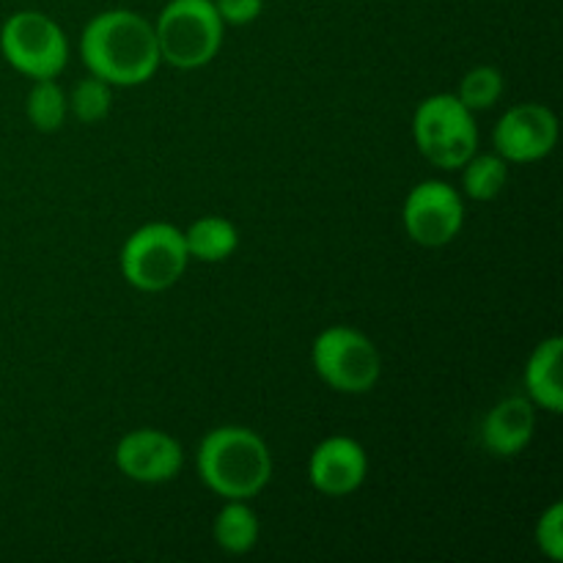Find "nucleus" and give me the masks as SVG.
<instances>
[{
    "mask_svg": "<svg viewBox=\"0 0 563 563\" xmlns=\"http://www.w3.org/2000/svg\"><path fill=\"white\" fill-rule=\"evenodd\" d=\"M185 245L190 258H198L203 264L225 262L240 245V231L229 218L220 214H207L198 218L190 229L185 231Z\"/></svg>",
    "mask_w": 563,
    "mask_h": 563,
    "instance_id": "obj_14",
    "label": "nucleus"
},
{
    "mask_svg": "<svg viewBox=\"0 0 563 563\" xmlns=\"http://www.w3.org/2000/svg\"><path fill=\"white\" fill-rule=\"evenodd\" d=\"M401 223L407 236L421 247H443L460 236L465 225V203L449 181L427 179L407 192Z\"/></svg>",
    "mask_w": 563,
    "mask_h": 563,
    "instance_id": "obj_8",
    "label": "nucleus"
},
{
    "mask_svg": "<svg viewBox=\"0 0 563 563\" xmlns=\"http://www.w3.org/2000/svg\"><path fill=\"white\" fill-rule=\"evenodd\" d=\"M225 25H251L262 14L264 0H212Z\"/></svg>",
    "mask_w": 563,
    "mask_h": 563,
    "instance_id": "obj_21",
    "label": "nucleus"
},
{
    "mask_svg": "<svg viewBox=\"0 0 563 563\" xmlns=\"http://www.w3.org/2000/svg\"><path fill=\"white\" fill-rule=\"evenodd\" d=\"M110 82L99 80V77L88 75L86 80L77 82L71 88L69 97V110L77 121L82 124H99L102 119H108L110 104H113V91H110Z\"/></svg>",
    "mask_w": 563,
    "mask_h": 563,
    "instance_id": "obj_19",
    "label": "nucleus"
},
{
    "mask_svg": "<svg viewBox=\"0 0 563 563\" xmlns=\"http://www.w3.org/2000/svg\"><path fill=\"white\" fill-rule=\"evenodd\" d=\"M25 113L38 132H58L64 126L66 113H69V99H66L64 88L55 82V77L33 80L31 91H27Z\"/></svg>",
    "mask_w": 563,
    "mask_h": 563,
    "instance_id": "obj_17",
    "label": "nucleus"
},
{
    "mask_svg": "<svg viewBox=\"0 0 563 563\" xmlns=\"http://www.w3.org/2000/svg\"><path fill=\"white\" fill-rule=\"evenodd\" d=\"M561 355L563 339L550 335L533 346L531 357L526 363V388L528 399L542 410L559 416L563 412V377H561Z\"/></svg>",
    "mask_w": 563,
    "mask_h": 563,
    "instance_id": "obj_13",
    "label": "nucleus"
},
{
    "mask_svg": "<svg viewBox=\"0 0 563 563\" xmlns=\"http://www.w3.org/2000/svg\"><path fill=\"white\" fill-rule=\"evenodd\" d=\"M368 476L366 449L355 438L333 434L313 449L308 460V482L328 498H346L357 493Z\"/></svg>",
    "mask_w": 563,
    "mask_h": 563,
    "instance_id": "obj_11",
    "label": "nucleus"
},
{
    "mask_svg": "<svg viewBox=\"0 0 563 563\" xmlns=\"http://www.w3.org/2000/svg\"><path fill=\"white\" fill-rule=\"evenodd\" d=\"M119 473L135 484L174 482L185 467V449L159 429H135L119 440L113 451Z\"/></svg>",
    "mask_w": 563,
    "mask_h": 563,
    "instance_id": "obj_10",
    "label": "nucleus"
},
{
    "mask_svg": "<svg viewBox=\"0 0 563 563\" xmlns=\"http://www.w3.org/2000/svg\"><path fill=\"white\" fill-rule=\"evenodd\" d=\"M537 544L553 563L563 561V504L559 500L539 517Z\"/></svg>",
    "mask_w": 563,
    "mask_h": 563,
    "instance_id": "obj_20",
    "label": "nucleus"
},
{
    "mask_svg": "<svg viewBox=\"0 0 563 563\" xmlns=\"http://www.w3.org/2000/svg\"><path fill=\"white\" fill-rule=\"evenodd\" d=\"M559 143V119L542 102H522L506 110L493 130L495 154L506 163H539Z\"/></svg>",
    "mask_w": 563,
    "mask_h": 563,
    "instance_id": "obj_9",
    "label": "nucleus"
},
{
    "mask_svg": "<svg viewBox=\"0 0 563 563\" xmlns=\"http://www.w3.org/2000/svg\"><path fill=\"white\" fill-rule=\"evenodd\" d=\"M121 275L126 284L146 295H159L179 284L190 264L185 231L174 223H146L126 236L121 247Z\"/></svg>",
    "mask_w": 563,
    "mask_h": 563,
    "instance_id": "obj_5",
    "label": "nucleus"
},
{
    "mask_svg": "<svg viewBox=\"0 0 563 563\" xmlns=\"http://www.w3.org/2000/svg\"><path fill=\"white\" fill-rule=\"evenodd\" d=\"M0 53L5 64L31 80L58 77L69 60V38L53 16L42 11H16L0 27Z\"/></svg>",
    "mask_w": 563,
    "mask_h": 563,
    "instance_id": "obj_7",
    "label": "nucleus"
},
{
    "mask_svg": "<svg viewBox=\"0 0 563 563\" xmlns=\"http://www.w3.org/2000/svg\"><path fill=\"white\" fill-rule=\"evenodd\" d=\"M462 190L473 201H495L509 181V163L500 154H473L462 165Z\"/></svg>",
    "mask_w": 563,
    "mask_h": 563,
    "instance_id": "obj_16",
    "label": "nucleus"
},
{
    "mask_svg": "<svg viewBox=\"0 0 563 563\" xmlns=\"http://www.w3.org/2000/svg\"><path fill=\"white\" fill-rule=\"evenodd\" d=\"M223 33L225 22L212 0H170L154 22L159 58L181 71L212 64L223 47Z\"/></svg>",
    "mask_w": 563,
    "mask_h": 563,
    "instance_id": "obj_3",
    "label": "nucleus"
},
{
    "mask_svg": "<svg viewBox=\"0 0 563 563\" xmlns=\"http://www.w3.org/2000/svg\"><path fill=\"white\" fill-rule=\"evenodd\" d=\"M203 487L223 500H251L273 478V454L247 427H218L203 434L196 454Z\"/></svg>",
    "mask_w": 563,
    "mask_h": 563,
    "instance_id": "obj_2",
    "label": "nucleus"
},
{
    "mask_svg": "<svg viewBox=\"0 0 563 563\" xmlns=\"http://www.w3.org/2000/svg\"><path fill=\"white\" fill-rule=\"evenodd\" d=\"M258 517L247 506V500H225L223 509L214 517V542L223 553L245 555L256 548L258 542Z\"/></svg>",
    "mask_w": 563,
    "mask_h": 563,
    "instance_id": "obj_15",
    "label": "nucleus"
},
{
    "mask_svg": "<svg viewBox=\"0 0 563 563\" xmlns=\"http://www.w3.org/2000/svg\"><path fill=\"white\" fill-rule=\"evenodd\" d=\"M80 55L93 77L124 88L152 80L163 64L154 22L130 9H110L93 16L80 36Z\"/></svg>",
    "mask_w": 563,
    "mask_h": 563,
    "instance_id": "obj_1",
    "label": "nucleus"
},
{
    "mask_svg": "<svg viewBox=\"0 0 563 563\" xmlns=\"http://www.w3.org/2000/svg\"><path fill=\"white\" fill-rule=\"evenodd\" d=\"M537 432V405L526 396H509L487 412L482 423V443L498 460H509L528 449Z\"/></svg>",
    "mask_w": 563,
    "mask_h": 563,
    "instance_id": "obj_12",
    "label": "nucleus"
},
{
    "mask_svg": "<svg viewBox=\"0 0 563 563\" xmlns=\"http://www.w3.org/2000/svg\"><path fill=\"white\" fill-rule=\"evenodd\" d=\"M416 146L434 168L456 170L478 152V126L473 110L456 93H434L412 115Z\"/></svg>",
    "mask_w": 563,
    "mask_h": 563,
    "instance_id": "obj_4",
    "label": "nucleus"
},
{
    "mask_svg": "<svg viewBox=\"0 0 563 563\" xmlns=\"http://www.w3.org/2000/svg\"><path fill=\"white\" fill-rule=\"evenodd\" d=\"M311 363L317 377L335 394H368L383 374V357L374 341L346 324H333L313 339Z\"/></svg>",
    "mask_w": 563,
    "mask_h": 563,
    "instance_id": "obj_6",
    "label": "nucleus"
},
{
    "mask_svg": "<svg viewBox=\"0 0 563 563\" xmlns=\"http://www.w3.org/2000/svg\"><path fill=\"white\" fill-rule=\"evenodd\" d=\"M504 93V75L495 66H473L465 77L460 80V102L465 104L467 110L478 113V110H489Z\"/></svg>",
    "mask_w": 563,
    "mask_h": 563,
    "instance_id": "obj_18",
    "label": "nucleus"
}]
</instances>
